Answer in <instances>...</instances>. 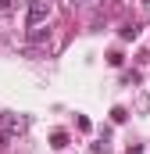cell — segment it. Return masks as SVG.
I'll list each match as a JSON object with an SVG mask.
<instances>
[{
  "mask_svg": "<svg viewBox=\"0 0 150 154\" xmlns=\"http://www.w3.org/2000/svg\"><path fill=\"white\" fill-rule=\"evenodd\" d=\"M50 18V0H29V29H39Z\"/></svg>",
  "mask_w": 150,
  "mask_h": 154,
  "instance_id": "obj_1",
  "label": "cell"
},
{
  "mask_svg": "<svg viewBox=\"0 0 150 154\" xmlns=\"http://www.w3.org/2000/svg\"><path fill=\"white\" fill-rule=\"evenodd\" d=\"M111 118H114V122H125V118H129V111H125V108H114Z\"/></svg>",
  "mask_w": 150,
  "mask_h": 154,
  "instance_id": "obj_5",
  "label": "cell"
},
{
  "mask_svg": "<svg viewBox=\"0 0 150 154\" xmlns=\"http://www.w3.org/2000/svg\"><path fill=\"white\" fill-rule=\"evenodd\" d=\"M4 133H25V118H18V115H4Z\"/></svg>",
  "mask_w": 150,
  "mask_h": 154,
  "instance_id": "obj_2",
  "label": "cell"
},
{
  "mask_svg": "<svg viewBox=\"0 0 150 154\" xmlns=\"http://www.w3.org/2000/svg\"><path fill=\"white\" fill-rule=\"evenodd\" d=\"M72 4H86V0H72Z\"/></svg>",
  "mask_w": 150,
  "mask_h": 154,
  "instance_id": "obj_7",
  "label": "cell"
},
{
  "mask_svg": "<svg viewBox=\"0 0 150 154\" xmlns=\"http://www.w3.org/2000/svg\"><path fill=\"white\" fill-rule=\"evenodd\" d=\"M4 147H7V133H0V151H4Z\"/></svg>",
  "mask_w": 150,
  "mask_h": 154,
  "instance_id": "obj_6",
  "label": "cell"
},
{
  "mask_svg": "<svg viewBox=\"0 0 150 154\" xmlns=\"http://www.w3.org/2000/svg\"><path fill=\"white\" fill-rule=\"evenodd\" d=\"M18 4H29V0H0V7H4V11H14Z\"/></svg>",
  "mask_w": 150,
  "mask_h": 154,
  "instance_id": "obj_4",
  "label": "cell"
},
{
  "mask_svg": "<svg viewBox=\"0 0 150 154\" xmlns=\"http://www.w3.org/2000/svg\"><path fill=\"white\" fill-rule=\"evenodd\" d=\"M50 147H54V151H64V147H68V133H64V129H57V133L50 136Z\"/></svg>",
  "mask_w": 150,
  "mask_h": 154,
  "instance_id": "obj_3",
  "label": "cell"
}]
</instances>
